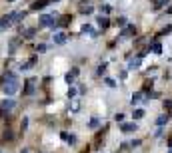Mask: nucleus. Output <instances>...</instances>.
Here are the masks:
<instances>
[{
	"instance_id": "obj_1",
	"label": "nucleus",
	"mask_w": 172,
	"mask_h": 153,
	"mask_svg": "<svg viewBox=\"0 0 172 153\" xmlns=\"http://www.w3.org/2000/svg\"><path fill=\"white\" fill-rule=\"evenodd\" d=\"M18 91V80L14 74H6V81H4V94L14 96Z\"/></svg>"
},
{
	"instance_id": "obj_2",
	"label": "nucleus",
	"mask_w": 172,
	"mask_h": 153,
	"mask_svg": "<svg viewBox=\"0 0 172 153\" xmlns=\"http://www.w3.org/2000/svg\"><path fill=\"white\" fill-rule=\"evenodd\" d=\"M40 22H42V26H48V28H56V22H54V18H52V16H42Z\"/></svg>"
},
{
	"instance_id": "obj_3",
	"label": "nucleus",
	"mask_w": 172,
	"mask_h": 153,
	"mask_svg": "<svg viewBox=\"0 0 172 153\" xmlns=\"http://www.w3.org/2000/svg\"><path fill=\"white\" fill-rule=\"evenodd\" d=\"M80 12H82V14H92V4L82 0V2H80Z\"/></svg>"
},
{
	"instance_id": "obj_4",
	"label": "nucleus",
	"mask_w": 172,
	"mask_h": 153,
	"mask_svg": "<svg viewBox=\"0 0 172 153\" xmlns=\"http://www.w3.org/2000/svg\"><path fill=\"white\" fill-rule=\"evenodd\" d=\"M14 20V14H6V16H2V20H0V30L2 28H6V26H10V22Z\"/></svg>"
},
{
	"instance_id": "obj_5",
	"label": "nucleus",
	"mask_w": 172,
	"mask_h": 153,
	"mask_svg": "<svg viewBox=\"0 0 172 153\" xmlns=\"http://www.w3.org/2000/svg\"><path fill=\"white\" fill-rule=\"evenodd\" d=\"M48 2H50V0H36V2L32 4L30 8H32V10H42V8H44V6H46Z\"/></svg>"
},
{
	"instance_id": "obj_6",
	"label": "nucleus",
	"mask_w": 172,
	"mask_h": 153,
	"mask_svg": "<svg viewBox=\"0 0 172 153\" xmlns=\"http://www.w3.org/2000/svg\"><path fill=\"white\" fill-rule=\"evenodd\" d=\"M120 129L124 131V133H128V131H134V129H136V123H122Z\"/></svg>"
},
{
	"instance_id": "obj_7",
	"label": "nucleus",
	"mask_w": 172,
	"mask_h": 153,
	"mask_svg": "<svg viewBox=\"0 0 172 153\" xmlns=\"http://www.w3.org/2000/svg\"><path fill=\"white\" fill-rule=\"evenodd\" d=\"M96 22H98V26H100L102 30H104V28H108V24H110V22H108V18H104V16H98V20H96Z\"/></svg>"
},
{
	"instance_id": "obj_8",
	"label": "nucleus",
	"mask_w": 172,
	"mask_h": 153,
	"mask_svg": "<svg viewBox=\"0 0 172 153\" xmlns=\"http://www.w3.org/2000/svg\"><path fill=\"white\" fill-rule=\"evenodd\" d=\"M0 107L2 109H12L14 107V100H4L2 103H0Z\"/></svg>"
},
{
	"instance_id": "obj_9",
	"label": "nucleus",
	"mask_w": 172,
	"mask_h": 153,
	"mask_svg": "<svg viewBox=\"0 0 172 153\" xmlns=\"http://www.w3.org/2000/svg\"><path fill=\"white\" fill-rule=\"evenodd\" d=\"M76 76H78V70H72L70 74H66V81H68V84H70V81H72L74 78H76Z\"/></svg>"
},
{
	"instance_id": "obj_10",
	"label": "nucleus",
	"mask_w": 172,
	"mask_h": 153,
	"mask_svg": "<svg viewBox=\"0 0 172 153\" xmlns=\"http://www.w3.org/2000/svg\"><path fill=\"white\" fill-rule=\"evenodd\" d=\"M54 42L56 44H64V42H66V36H64V34H56L54 36Z\"/></svg>"
},
{
	"instance_id": "obj_11",
	"label": "nucleus",
	"mask_w": 172,
	"mask_h": 153,
	"mask_svg": "<svg viewBox=\"0 0 172 153\" xmlns=\"http://www.w3.org/2000/svg\"><path fill=\"white\" fill-rule=\"evenodd\" d=\"M156 123H158V125H164V123H168V116H160V117L156 119Z\"/></svg>"
},
{
	"instance_id": "obj_12",
	"label": "nucleus",
	"mask_w": 172,
	"mask_h": 153,
	"mask_svg": "<svg viewBox=\"0 0 172 153\" xmlns=\"http://www.w3.org/2000/svg\"><path fill=\"white\" fill-rule=\"evenodd\" d=\"M140 100H142V94H134L132 96V106L134 103H140Z\"/></svg>"
},
{
	"instance_id": "obj_13",
	"label": "nucleus",
	"mask_w": 172,
	"mask_h": 153,
	"mask_svg": "<svg viewBox=\"0 0 172 153\" xmlns=\"http://www.w3.org/2000/svg\"><path fill=\"white\" fill-rule=\"evenodd\" d=\"M134 117H136V119L144 117V109H136V111H134Z\"/></svg>"
},
{
	"instance_id": "obj_14",
	"label": "nucleus",
	"mask_w": 172,
	"mask_h": 153,
	"mask_svg": "<svg viewBox=\"0 0 172 153\" xmlns=\"http://www.w3.org/2000/svg\"><path fill=\"white\" fill-rule=\"evenodd\" d=\"M152 50H154V54H160V52H162V48H160V44H154Z\"/></svg>"
},
{
	"instance_id": "obj_15",
	"label": "nucleus",
	"mask_w": 172,
	"mask_h": 153,
	"mask_svg": "<svg viewBox=\"0 0 172 153\" xmlns=\"http://www.w3.org/2000/svg\"><path fill=\"white\" fill-rule=\"evenodd\" d=\"M98 123H100V119H92V121H90V127H98Z\"/></svg>"
},
{
	"instance_id": "obj_16",
	"label": "nucleus",
	"mask_w": 172,
	"mask_h": 153,
	"mask_svg": "<svg viewBox=\"0 0 172 153\" xmlns=\"http://www.w3.org/2000/svg\"><path fill=\"white\" fill-rule=\"evenodd\" d=\"M118 26H126V18H118Z\"/></svg>"
},
{
	"instance_id": "obj_17",
	"label": "nucleus",
	"mask_w": 172,
	"mask_h": 153,
	"mask_svg": "<svg viewBox=\"0 0 172 153\" xmlns=\"http://www.w3.org/2000/svg\"><path fill=\"white\" fill-rule=\"evenodd\" d=\"M116 121H124V116H122V113H116Z\"/></svg>"
},
{
	"instance_id": "obj_18",
	"label": "nucleus",
	"mask_w": 172,
	"mask_h": 153,
	"mask_svg": "<svg viewBox=\"0 0 172 153\" xmlns=\"http://www.w3.org/2000/svg\"><path fill=\"white\" fill-rule=\"evenodd\" d=\"M74 94H76V90H74V87H70V90H68V97H72Z\"/></svg>"
},
{
	"instance_id": "obj_19",
	"label": "nucleus",
	"mask_w": 172,
	"mask_h": 153,
	"mask_svg": "<svg viewBox=\"0 0 172 153\" xmlns=\"http://www.w3.org/2000/svg\"><path fill=\"white\" fill-rule=\"evenodd\" d=\"M22 153H30V151H28V149H24V151H22Z\"/></svg>"
},
{
	"instance_id": "obj_20",
	"label": "nucleus",
	"mask_w": 172,
	"mask_h": 153,
	"mask_svg": "<svg viewBox=\"0 0 172 153\" xmlns=\"http://www.w3.org/2000/svg\"><path fill=\"white\" fill-rule=\"evenodd\" d=\"M168 153H172V149H170V151H168Z\"/></svg>"
},
{
	"instance_id": "obj_21",
	"label": "nucleus",
	"mask_w": 172,
	"mask_h": 153,
	"mask_svg": "<svg viewBox=\"0 0 172 153\" xmlns=\"http://www.w3.org/2000/svg\"><path fill=\"white\" fill-rule=\"evenodd\" d=\"M8 2H12V0H8Z\"/></svg>"
}]
</instances>
